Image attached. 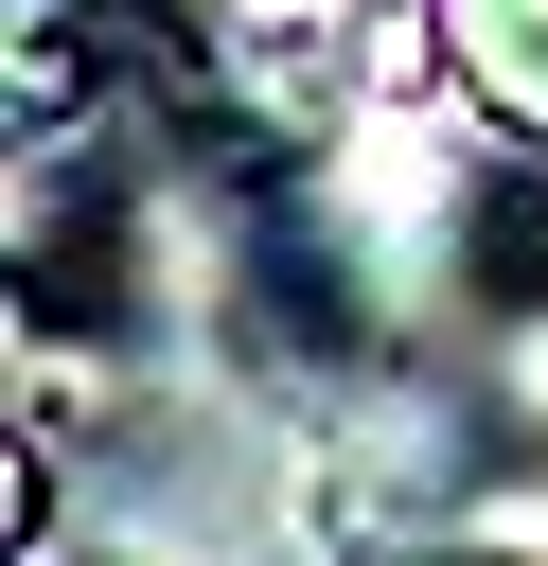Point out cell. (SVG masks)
Wrapping results in <instances>:
<instances>
[]
</instances>
